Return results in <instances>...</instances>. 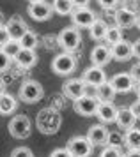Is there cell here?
<instances>
[{"instance_id":"obj_12","label":"cell","mask_w":140,"mask_h":157,"mask_svg":"<svg viewBox=\"0 0 140 157\" xmlns=\"http://www.w3.org/2000/svg\"><path fill=\"white\" fill-rule=\"evenodd\" d=\"M110 83H112L113 90L117 94H128L135 90V79L130 72H119V74L112 76Z\"/></svg>"},{"instance_id":"obj_23","label":"cell","mask_w":140,"mask_h":157,"mask_svg":"<svg viewBox=\"0 0 140 157\" xmlns=\"http://www.w3.org/2000/svg\"><path fill=\"white\" fill-rule=\"evenodd\" d=\"M53 13L59 16H71L75 11V4L71 0H53Z\"/></svg>"},{"instance_id":"obj_28","label":"cell","mask_w":140,"mask_h":157,"mask_svg":"<svg viewBox=\"0 0 140 157\" xmlns=\"http://www.w3.org/2000/svg\"><path fill=\"white\" fill-rule=\"evenodd\" d=\"M2 50L6 51L7 55L14 60V58L18 57V53L21 51V43H20V41H14V39H11V41H9V43H7Z\"/></svg>"},{"instance_id":"obj_27","label":"cell","mask_w":140,"mask_h":157,"mask_svg":"<svg viewBox=\"0 0 140 157\" xmlns=\"http://www.w3.org/2000/svg\"><path fill=\"white\" fill-rule=\"evenodd\" d=\"M106 145L108 147H124V134L121 131H110L108 132V140H106Z\"/></svg>"},{"instance_id":"obj_31","label":"cell","mask_w":140,"mask_h":157,"mask_svg":"<svg viewBox=\"0 0 140 157\" xmlns=\"http://www.w3.org/2000/svg\"><path fill=\"white\" fill-rule=\"evenodd\" d=\"M11 157H34V154L28 147H18L11 152Z\"/></svg>"},{"instance_id":"obj_2","label":"cell","mask_w":140,"mask_h":157,"mask_svg":"<svg viewBox=\"0 0 140 157\" xmlns=\"http://www.w3.org/2000/svg\"><path fill=\"white\" fill-rule=\"evenodd\" d=\"M43 95H44V88L35 79H25L20 86V92H18L20 101L27 102V104H34L37 101H41Z\"/></svg>"},{"instance_id":"obj_39","label":"cell","mask_w":140,"mask_h":157,"mask_svg":"<svg viewBox=\"0 0 140 157\" xmlns=\"http://www.w3.org/2000/svg\"><path fill=\"white\" fill-rule=\"evenodd\" d=\"M133 57L140 60V39H137L133 43Z\"/></svg>"},{"instance_id":"obj_6","label":"cell","mask_w":140,"mask_h":157,"mask_svg":"<svg viewBox=\"0 0 140 157\" xmlns=\"http://www.w3.org/2000/svg\"><path fill=\"white\" fill-rule=\"evenodd\" d=\"M27 14L34 20V21H46L53 14V6L48 2H30L27 7Z\"/></svg>"},{"instance_id":"obj_17","label":"cell","mask_w":140,"mask_h":157,"mask_svg":"<svg viewBox=\"0 0 140 157\" xmlns=\"http://www.w3.org/2000/svg\"><path fill=\"white\" fill-rule=\"evenodd\" d=\"M117 113H119V108L113 106V102H99L96 117L101 124H113L117 120Z\"/></svg>"},{"instance_id":"obj_26","label":"cell","mask_w":140,"mask_h":157,"mask_svg":"<svg viewBox=\"0 0 140 157\" xmlns=\"http://www.w3.org/2000/svg\"><path fill=\"white\" fill-rule=\"evenodd\" d=\"M21 48H25V50H34L35 51V48L39 46V39H37V36H35L32 30H28L25 36L21 37Z\"/></svg>"},{"instance_id":"obj_18","label":"cell","mask_w":140,"mask_h":157,"mask_svg":"<svg viewBox=\"0 0 140 157\" xmlns=\"http://www.w3.org/2000/svg\"><path fill=\"white\" fill-rule=\"evenodd\" d=\"M137 117H135V113L131 111V108H119V113H117V120H115V124H117V127L122 129L124 132H126L128 129H133L135 124H137Z\"/></svg>"},{"instance_id":"obj_25","label":"cell","mask_w":140,"mask_h":157,"mask_svg":"<svg viewBox=\"0 0 140 157\" xmlns=\"http://www.w3.org/2000/svg\"><path fill=\"white\" fill-rule=\"evenodd\" d=\"M122 41V29H119L117 25L115 27H110L108 32H106V37H105V44H108L112 48L113 44H117Z\"/></svg>"},{"instance_id":"obj_11","label":"cell","mask_w":140,"mask_h":157,"mask_svg":"<svg viewBox=\"0 0 140 157\" xmlns=\"http://www.w3.org/2000/svg\"><path fill=\"white\" fill-rule=\"evenodd\" d=\"M110 60H113V57H112V48L108 44H96L92 48V51H91L92 65L105 67L106 64H110Z\"/></svg>"},{"instance_id":"obj_14","label":"cell","mask_w":140,"mask_h":157,"mask_svg":"<svg viewBox=\"0 0 140 157\" xmlns=\"http://www.w3.org/2000/svg\"><path fill=\"white\" fill-rule=\"evenodd\" d=\"M108 129L105 124H94L87 131V138L91 140L94 147H106V140H108Z\"/></svg>"},{"instance_id":"obj_15","label":"cell","mask_w":140,"mask_h":157,"mask_svg":"<svg viewBox=\"0 0 140 157\" xmlns=\"http://www.w3.org/2000/svg\"><path fill=\"white\" fill-rule=\"evenodd\" d=\"M82 79H84L85 83H89V85H94V86H99L103 85L106 79V72L103 71V67H98V65H91V67H87L82 74Z\"/></svg>"},{"instance_id":"obj_21","label":"cell","mask_w":140,"mask_h":157,"mask_svg":"<svg viewBox=\"0 0 140 157\" xmlns=\"http://www.w3.org/2000/svg\"><path fill=\"white\" fill-rule=\"evenodd\" d=\"M108 23L105 21V20H101V18H98L96 21L92 23V27L89 29V34H91V39H94V41H105L106 37V32H108Z\"/></svg>"},{"instance_id":"obj_22","label":"cell","mask_w":140,"mask_h":157,"mask_svg":"<svg viewBox=\"0 0 140 157\" xmlns=\"http://www.w3.org/2000/svg\"><path fill=\"white\" fill-rule=\"evenodd\" d=\"M124 147L128 150H140V129L133 127L124 132Z\"/></svg>"},{"instance_id":"obj_9","label":"cell","mask_w":140,"mask_h":157,"mask_svg":"<svg viewBox=\"0 0 140 157\" xmlns=\"http://www.w3.org/2000/svg\"><path fill=\"white\" fill-rule=\"evenodd\" d=\"M6 27H7V30H9L11 39H14V41H21V37L30 30L28 25L25 23V20H23L21 16H18V14L11 16V18L6 21Z\"/></svg>"},{"instance_id":"obj_38","label":"cell","mask_w":140,"mask_h":157,"mask_svg":"<svg viewBox=\"0 0 140 157\" xmlns=\"http://www.w3.org/2000/svg\"><path fill=\"white\" fill-rule=\"evenodd\" d=\"M75 4V9H80V7H89V2L91 0H71Z\"/></svg>"},{"instance_id":"obj_37","label":"cell","mask_w":140,"mask_h":157,"mask_svg":"<svg viewBox=\"0 0 140 157\" xmlns=\"http://www.w3.org/2000/svg\"><path fill=\"white\" fill-rule=\"evenodd\" d=\"M130 108H131V111L135 113V117H137V118H140V99H137Z\"/></svg>"},{"instance_id":"obj_24","label":"cell","mask_w":140,"mask_h":157,"mask_svg":"<svg viewBox=\"0 0 140 157\" xmlns=\"http://www.w3.org/2000/svg\"><path fill=\"white\" fill-rule=\"evenodd\" d=\"M115 90H113V86L110 81H105L103 85L98 86V99L101 101V102H112L113 97H115Z\"/></svg>"},{"instance_id":"obj_42","label":"cell","mask_w":140,"mask_h":157,"mask_svg":"<svg viewBox=\"0 0 140 157\" xmlns=\"http://www.w3.org/2000/svg\"><path fill=\"white\" fill-rule=\"evenodd\" d=\"M4 92H6V83L0 79V94H4Z\"/></svg>"},{"instance_id":"obj_30","label":"cell","mask_w":140,"mask_h":157,"mask_svg":"<svg viewBox=\"0 0 140 157\" xmlns=\"http://www.w3.org/2000/svg\"><path fill=\"white\" fill-rule=\"evenodd\" d=\"M11 62H13V58H11L6 51L0 48V72H6L7 69L11 67Z\"/></svg>"},{"instance_id":"obj_1","label":"cell","mask_w":140,"mask_h":157,"mask_svg":"<svg viewBox=\"0 0 140 157\" xmlns=\"http://www.w3.org/2000/svg\"><path fill=\"white\" fill-rule=\"evenodd\" d=\"M57 41L60 44L66 53H73L80 48L82 44V34H80V29H76L75 25H69V27H64L60 32H59V37Z\"/></svg>"},{"instance_id":"obj_44","label":"cell","mask_w":140,"mask_h":157,"mask_svg":"<svg viewBox=\"0 0 140 157\" xmlns=\"http://www.w3.org/2000/svg\"><path fill=\"white\" fill-rule=\"evenodd\" d=\"M135 27H137V29H138V30H140V14H138V16H137V25H135Z\"/></svg>"},{"instance_id":"obj_29","label":"cell","mask_w":140,"mask_h":157,"mask_svg":"<svg viewBox=\"0 0 140 157\" xmlns=\"http://www.w3.org/2000/svg\"><path fill=\"white\" fill-rule=\"evenodd\" d=\"M99 157H124V154H122V150L117 148V147H108V145H106L105 148L101 150Z\"/></svg>"},{"instance_id":"obj_7","label":"cell","mask_w":140,"mask_h":157,"mask_svg":"<svg viewBox=\"0 0 140 157\" xmlns=\"http://www.w3.org/2000/svg\"><path fill=\"white\" fill-rule=\"evenodd\" d=\"M98 20L96 13L92 11L91 7H80L75 9L73 14H71V21L76 29H91L92 23Z\"/></svg>"},{"instance_id":"obj_41","label":"cell","mask_w":140,"mask_h":157,"mask_svg":"<svg viewBox=\"0 0 140 157\" xmlns=\"http://www.w3.org/2000/svg\"><path fill=\"white\" fill-rule=\"evenodd\" d=\"M135 94H137V99H140V81L138 83H135V90H133Z\"/></svg>"},{"instance_id":"obj_43","label":"cell","mask_w":140,"mask_h":157,"mask_svg":"<svg viewBox=\"0 0 140 157\" xmlns=\"http://www.w3.org/2000/svg\"><path fill=\"white\" fill-rule=\"evenodd\" d=\"M2 25H6V23H4V14H2V11H0V27H2Z\"/></svg>"},{"instance_id":"obj_19","label":"cell","mask_w":140,"mask_h":157,"mask_svg":"<svg viewBox=\"0 0 140 157\" xmlns=\"http://www.w3.org/2000/svg\"><path fill=\"white\" fill-rule=\"evenodd\" d=\"M14 62L20 65L21 69H32L35 64H37V55H35L34 50H25V48H21V51L18 53V57L14 58Z\"/></svg>"},{"instance_id":"obj_13","label":"cell","mask_w":140,"mask_h":157,"mask_svg":"<svg viewBox=\"0 0 140 157\" xmlns=\"http://www.w3.org/2000/svg\"><path fill=\"white\" fill-rule=\"evenodd\" d=\"M137 13H135L133 9L130 7H121L115 11V14H113V20H115V25L119 27V29H131L137 25Z\"/></svg>"},{"instance_id":"obj_5","label":"cell","mask_w":140,"mask_h":157,"mask_svg":"<svg viewBox=\"0 0 140 157\" xmlns=\"http://www.w3.org/2000/svg\"><path fill=\"white\" fill-rule=\"evenodd\" d=\"M66 148L71 152L73 157H91L94 152V145L87 136H73L68 141Z\"/></svg>"},{"instance_id":"obj_32","label":"cell","mask_w":140,"mask_h":157,"mask_svg":"<svg viewBox=\"0 0 140 157\" xmlns=\"http://www.w3.org/2000/svg\"><path fill=\"white\" fill-rule=\"evenodd\" d=\"M11 41V36H9V30H7L6 25L0 27V48H4L7 43Z\"/></svg>"},{"instance_id":"obj_34","label":"cell","mask_w":140,"mask_h":157,"mask_svg":"<svg viewBox=\"0 0 140 157\" xmlns=\"http://www.w3.org/2000/svg\"><path fill=\"white\" fill-rule=\"evenodd\" d=\"M85 95H87V97H94V99H98V86L85 83Z\"/></svg>"},{"instance_id":"obj_36","label":"cell","mask_w":140,"mask_h":157,"mask_svg":"<svg viewBox=\"0 0 140 157\" xmlns=\"http://www.w3.org/2000/svg\"><path fill=\"white\" fill-rule=\"evenodd\" d=\"M130 74L133 76L135 83H138V81H140V60L133 65V67H131V69H130Z\"/></svg>"},{"instance_id":"obj_33","label":"cell","mask_w":140,"mask_h":157,"mask_svg":"<svg viewBox=\"0 0 140 157\" xmlns=\"http://www.w3.org/2000/svg\"><path fill=\"white\" fill-rule=\"evenodd\" d=\"M99 6L105 9V11H110V9H115L117 6H119L121 0H98Z\"/></svg>"},{"instance_id":"obj_3","label":"cell","mask_w":140,"mask_h":157,"mask_svg":"<svg viewBox=\"0 0 140 157\" xmlns=\"http://www.w3.org/2000/svg\"><path fill=\"white\" fill-rule=\"evenodd\" d=\"M78 65V60L73 53H59L53 60H51V71L59 74V76H69L71 72H75Z\"/></svg>"},{"instance_id":"obj_4","label":"cell","mask_w":140,"mask_h":157,"mask_svg":"<svg viewBox=\"0 0 140 157\" xmlns=\"http://www.w3.org/2000/svg\"><path fill=\"white\" fill-rule=\"evenodd\" d=\"M7 129H9V134L13 136V138H16V140H25V138L30 136L32 122H30V118L25 113L14 115L13 118H11V122H9Z\"/></svg>"},{"instance_id":"obj_8","label":"cell","mask_w":140,"mask_h":157,"mask_svg":"<svg viewBox=\"0 0 140 157\" xmlns=\"http://www.w3.org/2000/svg\"><path fill=\"white\" fill-rule=\"evenodd\" d=\"M99 99H94V97H80V99L73 101V109L76 111L78 115L82 117H94L98 113V108H99Z\"/></svg>"},{"instance_id":"obj_35","label":"cell","mask_w":140,"mask_h":157,"mask_svg":"<svg viewBox=\"0 0 140 157\" xmlns=\"http://www.w3.org/2000/svg\"><path fill=\"white\" fill-rule=\"evenodd\" d=\"M50 157H73V155H71V152L68 148H55L50 154Z\"/></svg>"},{"instance_id":"obj_20","label":"cell","mask_w":140,"mask_h":157,"mask_svg":"<svg viewBox=\"0 0 140 157\" xmlns=\"http://www.w3.org/2000/svg\"><path fill=\"white\" fill-rule=\"evenodd\" d=\"M16 108H18V101L13 94H0V115H11L13 111H16Z\"/></svg>"},{"instance_id":"obj_16","label":"cell","mask_w":140,"mask_h":157,"mask_svg":"<svg viewBox=\"0 0 140 157\" xmlns=\"http://www.w3.org/2000/svg\"><path fill=\"white\" fill-rule=\"evenodd\" d=\"M112 57L117 62H128L133 57V43H130L126 39H122L121 43L112 46Z\"/></svg>"},{"instance_id":"obj_10","label":"cell","mask_w":140,"mask_h":157,"mask_svg":"<svg viewBox=\"0 0 140 157\" xmlns=\"http://www.w3.org/2000/svg\"><path fill=\"white\" fill-rule=\"evenodd\" d=\"M64 95L71 101H76L85 95V81L82 78H71L62 85Z\"/></svg>"},{"instance_id":"obj_45","label":"cell","mask_w":140,"mask_h":157,"mask_svg":"<svg viewBox=\"0 0 140 157\" xmlns=\"http://www.w3.org/2000/svg\"><path fill=\"white\" fill-rule=\"evenodd\" d=\"M28 2H43V0H28Z\"/></svg>"},{"instance_id":"obj_40","label":"cell","mask_w":140,"mask_h":157,"mask_svg":"<svg viewBox=\"0 0 140 157\" xmlns=\"http://www.w3.org/2000/svg\"><path fill=\"white\" fill-rule=\"evenodd\" d=\"M124 157H140V150H128Z\"/></svg>"}]
</instances>
